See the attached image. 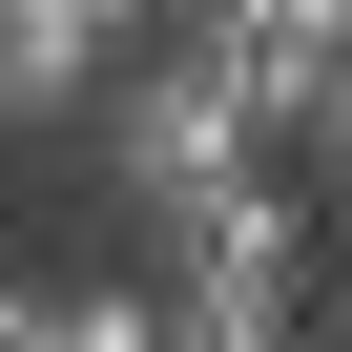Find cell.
Wrapping results in <instances>:
<instances>
[{
  "instance_id": "obj_1",
  "label": "cell",
  "mask_w": 352,
  "mask_h": 352,
  "mask_svg": "<svg viewBox=\"0 0 352 352\" xmlns=\"http://www.w3.org/2000/svg\"><path fill=\"white\" fill-rule=\"evenodd\" d=\"M63 166H83V208H104V249L145 270V249L187 228V208H228L249 166H270V124H249V104H228V83L187 63V42H145V63H124V83L83 104V145H63Z\"/></svg>"
},
{
  "instance_id": "obj_2",
  "label": "cell",
  "mask_w": 352,
  "mask_h": 352,
  "mask_svg": "<svg viewBox=\"0 0 352 352\" xmlns=\"http://www.w3.org/2000/svg\"><path fill=\"white\" fill-rule=\"evenodd\" d=\"M311 228L331 208L290 187V166H249L228 208H187L145 249V352H311V270H331Z\"/></svg>"
},
{
  "instance_id": "obj_3",
  "label": "cell",
  "mask_w": 352,
  "mask_h": 352,
  "mask_svg": "<svg viewBox=\"0 0 352 352\" xmlns=\"http://www.w3.org/2000/svg\"><path fill=\"white\" fill-rule=\"evenodd\" d=\"M166 42H187V63H208L270 145H290V124L352 83V0H166Z\"/></svg>"
},
{
  "instance_id": "obj_4",
  "label": "cell",
  "mask_w": 352,
  "mask_h": 352,
  "mask_svg": "<svg viewBox=\"0 0 352 352\" xmlns=\"http://www.w3.org/2000/svg\"><path fill=\"white\" fill-rule=\"evenodd\" d=\"M166 42V0H0V124L21 145H83V104Z\"/></svg>"
},
{
  "instance_id": "obj_5",
  "label": "cell",
  "mask_w": 352,
  "mask_h": 352,
  "mask_svg": "<svg viewBox=\"0 0 352 352\" xmlns=\"http://www.w3.org/2000/svg\"><path fill=\"white\" fill-rule=\"evenodd\" d=\"M290 187H311V208H352V83H331V104L290 124Z\"/></svg>"
},
{
  "instance_id": "obj_6",
  "label": "cell",
  "mask_w": 352,
  "mask_h": 352,
  "mask_svg": "<svg viewBox=\"0 0 352 352\" xmlns=\"http://www.w3.org/2000/svg\"><path fill=\"white\" fill-rule=\"evenodd\" d=\"M311 352H352V270H311Z\"/></svg>"
}]
</instances>
